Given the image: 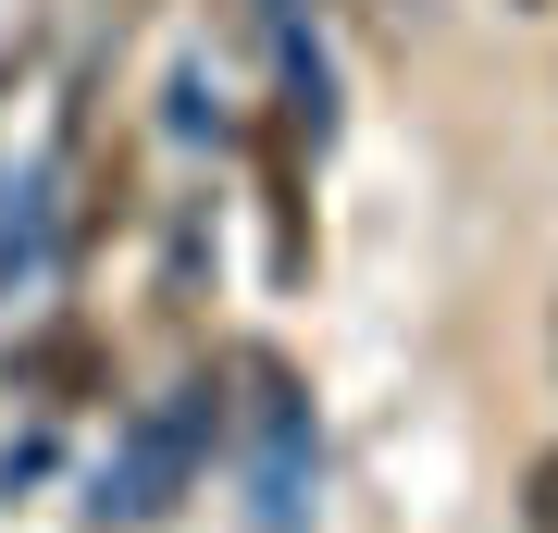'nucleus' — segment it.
I'll use <instances>...</instances> for the list:
<instances>
[{
	"label": "nucleus",
	"mask_w": 558,
	"mask_h": 533,
	"mask_svg": "<svg viewBox=\"0 0 558 533\" xmlns=\"http://www.w3.org/2000/svg\"><path fill=\"white\" fill-rule=\"evenodd\" d=\"M260 186H274V274H311V223H299V161H286V124H260Z\"/></svg>",
	"instance_id": "nucleus-1"
},
{
	"label": "nucleus",
	"mask_w": 558,
	"mask_h": 533,
	"mask_svg": "<svg viewBox=\"0 0 558 533\" xmlns=\"http://www.w3.org/2000/svg\"><path fill=\"white\" fill-rule=\"evenodd\" d=\"M521 521H534V533H558V447L534 459V484H521Z\"/></svg>",
	"instance_id": "nucleus-2"
},
{
	"label": "nucleus",
	"mask_w": 558,
	"mask_h": 533,
	"mask_svg": "<svg viewBox=\"0 0 558 533\" xmlns=\"http://www.w3.org/2000/svg\"><path fill=\"white\" fill-rule=\"evenodd\" d=\"M521 13H546V0H521Z\"/></svg>",
	"instance_id": "nucleus-3"
}]
</instances>
